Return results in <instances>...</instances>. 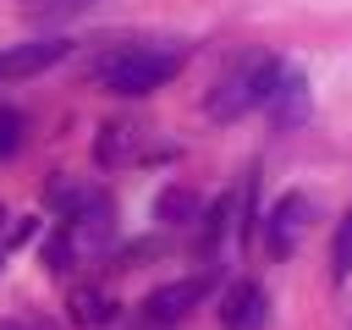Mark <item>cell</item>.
<instances>
[{"label": "cell", "mask_w": 352, "mask_h": 330, "mask_svg": "<svg viewBox=\"0 0 352 330\" xmlns=\"http://www.w3.org/2000/svg\"><path fill=\"white\" fill-rule=\"evenodd\" d=\"M264 110L275 116V126H297V121L308 116V82H302L297 72H286V66H280V77H275V88H270Z\"/></svg>", "instance_id": "8"}, {"label": "cell", "mask_w": 352, "mask_h": 330, "mask_svg": "<svg viewBox=\"0 0 352 330\" xmlns=\"http://www.w3.org/2000/svg\"><path fill=\"white\" fill-rule=\"evenodd\" d=\"M88 0H33V11H82Z\"/></svg>", "instance_id": "15"}, {"label": "cell", "mask_w": 352, "mask_h": 330, "mask_svg": "<svg viewBox=\"0 0 352 330\" xmlns=\"http://www.w3.org/2000/svg\"><path fill=\"white\" fill-rule=\"evenodd\" d=\"M275 77H280V60H275V55H264V50L242 55L236 66H226V72L214 77L209 99H204L209 121H236V116H248L253 104H264V99H270Z\"/></svg>", "instance_id": "2"}, {"label": "cell", "mask_w": 352, "mask_h": 330, "mask_svg": "<svg viewBox=\"0 0 352 330\" xmlns=\"http://www.w3.org/2000/svg\"><path fill=\"white\" fill-rule=\"evenodd\" d=\"M132 148H138V132H132V126H121V121H116V126H104V132H99V143H94V154H99L104 165H121Z\"/></svg>", "instance_id": "10"}, {"label": "cell", "mask_w": 352, "mask_h": 330, "mask_svg": "<svg viewBox=\"0 0 352 330\" xmlns=\"http://www.w3.org/2000/svg\"><path fill=\"white\" fill-rule=\"evenodd\" d=\"M0 330H28V324H16V319H11V324H0Z\"/></svg>", "instance_id": "16"}, {"label": "cell", "mask_w": 352, "mask_h": 330, "mask_svg": "<svg viewBox=\"0 0 352 330\" xmlns=\"http://www.w3.org/2000/svg\"><path fill=\"white\" fill-rule=\"evenodd\" d=\"M308 214H314L308 192H280L275 198V209L264 214V242H270L275 258H292L297 253V236L308 231Z\"/></svg>", "instance_id": "3"}, {"label": "cell", "mask_w": 352, "mask_h": 330, "mask_svg": "<svg viewBox=\"0 0 352 330\" xmlns=\"http://www.w3.org/2000/svg\"><path fill=\"white\" fill-rule=\"evenodd\" d=\"M110 231H116V209H110V198H99V192H88V198L66 214V236H72L77 253H99V248L110 242Z\"/></svg>", "instance_id": "4"}, {"label": "cell", "mask_w": 352, "mask_h": 330, "mask_svg": "<svg viewBox=\"0 0 352 330\" xmlns=\"http://www.w3.org/2000/svg\"><path fill=\"white\" fill-rule=\"evenodd\" d=\"M209 297V275H182V280H170V286H160V292H148V319L154 324H170V319H182V314H192L198 302Z\"/></svg>", "instance_id": "5"}, {"label": "cell", "mask_w": 352, "mask_h": 330, "mask_svg": "<svg viewBox=\"0 0 352 330\" xmlns=\"http://www.w3.org/2000/svg\"><path fill=\"white\" fill-rule=\"evenodd\" d=\"M330 275H336V280L352 275V209H346V220L336 226V242H330Z\"/></svg>", "instance_id": "12"}, {"label": "cell", "mask_w": 352, "mask_h": 330, "mask_svg": "<svg viewBox=\"0 0 352 330\" xmlns=\"http://www.w3.org/2000/svg\"><path fill=\"white\" fill-rule=\"evenodd\" d=\"M176 72H182V50H170V44H116V50H104V55L94 60L99 88L126 94V99L165 88Z\"/></svg>", "instance_id": "1"}, {"label": "cell", "mask_w": 352, "mask_h": 330, "mask_svg": "<svg viewBox=\"0 0 352 330\" xmlns=\"http://www.w3.org/2000/svg\"><path fill=\"white\" fill-rule=\"evenodd\" d=\"M72 253H77V248H72V236H66V226H60V231L44 242V264H50V270H72Z\"/></svg>", "instance_id": "14"}, {"label": "cell", "mask_w": 352, "mask_h": 330, "mask_svg": "<svg viewBox=\"0 0 352 330\" xmlns=\"http://www.w3.org/2000/svg\"><path fill=\"white\" fill-rule=\"evenodd\" d=\"M66 55H72V44H66V38H33V44H11V50H0V77H33V72H44V66L66 60Z\"/></svg>", "instance_id": "7"}, {"label": "cell", "mask_w": 352, "mask_h": 330, "mask_svg": "<svg viewBox=\"0 0 352 330\" xmlns=\"http://www.w3.org/2000/svg\"><path fill=\"white\" fill-rule=\"evenodd\" d=\"M22 126H28V121H22V110H0V160L22 148Z\"/></svg>", "instance_id": "13"}, {"label": "cell", "mask_w": 352, "mask_h": 330, "mask_svg": "<svg viewBox=\"0 0 352 330\" xmlns=\"http://www.w3.org/2000/svg\"><path fill=\"white\" fill-rule=\"evenodd\" d=\"M110 314H116V302H110L104 292H72V319H77V324L94 330V324H104Z\"/></svg>", "instance_id": "11"}, {"label": "cell", "mask_w": 352, "mask_h": 330, "mask_svg": "<svg viewBox=\"0 0 352 330\" xmlns=\"http://www.w3.org/2000/svg\"><path fill=\"white\" fill-rule=\"evenodd\" d=\"M264 319H270L264 286H258V280H236V286L226 292V302H220V324H226V330H264Z\"/></svg>", "instance_id": "6"}, {"label": "cell", "mask_w": 352, "mask_h": 330, "mask_svg": "<svg viewBox=\"0 0 352 330\" xmlns=\"http://www.w3.org/2000/svg\"><path fill=\"white\" fill-rule=\"evenodd\" d=\"M154 214H160L165 226H187V220L198 214V198H192V187H165V192H160V204H154Z\"/></svg>", "instance_id": "9"}]
</instances>
